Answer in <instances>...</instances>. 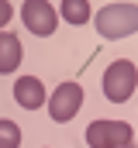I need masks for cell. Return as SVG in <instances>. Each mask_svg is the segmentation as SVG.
<instances>
[{
	"instance_id": "6da1fadb",
	"label": "cell",
	"mask_w": 138,
	"mask_h": 148,
	"mask_svg": "<svg viewBox=\"0 0 138 148\" xmlns=\"http://www.w3.org/2000/svg\"><path fill=\"white\" fill-rule=\"evenodd\" d=\"M93 28L97 35L107 41H117V38H128L138 31V7L135 3H107L97 10L93 17Z\"/></svg>"
},
{
	"instance_id": "7a4b0ae2",
	"label": "cell",
	"mask_w": 138,
	"mask_h": 148,
	"mask_svg": "<svg viewBox=\"0 0 138 148\" xmlns=\"http://www.w3.org/2000/svg\"><path fill=\"white\" fill-rule=\"evenodd\" d=\"M104 97L110 103H124L131 100V93L138 90V66L131 59H114L107 69H104Z\"/></svg>"
},
{
	"instance_id": "3957f363",
	"label": "cell",
	"mask_w": 138,
	"mask_h": 148,
	"mask_svg": "<svg viewBox=\"0 0 138 148\" xmlns=\"http://www.w3.org/2000/svg\"><path fill=\"white\" fill-rule=\"evenodd\" d=\"M83 107V86L79 83H59L55 86V93L48 97V117L55 121V124H69L76 114Z\"/></svg>"
},
{
	"instance_id": "277c9868",
	"label": "cell",
	"mask_w": 138,
	"mask_h": 148,
	"mask_svg": "<svg viewBox=\"0 0 138 148\" xmlns=\"http://www.w3.org/2000/svg\"><path fill=\"white\" fill-rule=\"evenodd\" d=\"M21 21H24V28L38 38H48L55 28H59V10L48 3V0H24V7H21Z\"/></svg>"
},
{
	"instance_id": "5b68a950",
	"label": "cell",
	"mask_w": 138,
	"mask_h": 148,
	"mask_svg": "<svg viewBox=\"0 0 138 148\" xmlns=\"http://www.w3.org/2000/svg\"><path fill=\"white\" fill-rule=\"evenodd\" d=\"M128 141H131L128 121H93L86 127V145L90 148H121Z\"/></svg>"
},
{
	"instance_id": "8992f818",
	"label": "cell",
	"mask_w": 138,
	"mask_h": 148,
	"mask_svg": "<svg viewBox=\"0 0 138 148\" xmlns=\"http://www.w3.org/2000/svg\"><path fill=\"white\" fill-rule=\"evenodd\" d=\"M14 100L24 107V110H38L41 103H48V93H45V83L38 76H21L14 83Z\"/></svg>"
},
{
	"instance_id": "52a82bcc",
	"label": "cell",
	"mask_w": 138,
	"mask_h": 148,
	"mask_svg": "<svg viewBox=\"0 0 138 148\" xmlns=\"http://www.w3.org/2000/svg\"><path fill=\"white\" fill-rule=\"evenodd\" d=\"M21 59H24V48H21V41L17 35H10V31H0V73H14L17 66H21Z\"/></svg>"
},
{
	"instance_id": "ba28073f",
	"label": "cell",
	"mask_w": 138,
	"mask_h": 148,
	"mask_svg": "<svg viewBox=\"0 0 138 148\" xmlns=\"http://www.w3.org/2000/svg\"><path fill=\"white\" fill-rule=\"evenodd\" d=\"M59 17H66L69 24H90L93 21V7H90V0H62L59 3Z\"/></svg>"
},
{
	"instance_id": "9c48e42d",
	"label": "cell",
	"mask_w": 138,
	"mask_h": 148,
	"mask_svg": "<svg viewBox=\"0 0 138 148\" xmlns=\"http://www.w3.org/2000/svg\"><path fill=\"white\" fill-rule=\"evenodd\" d=\"M0 148H21V127L7 117H0Z\"/></svg>"
},
{
	"instance_id": "30bf717a",
	"label": "cell",
	"mask_w": 138,
	"mask_h": 148,
	"mask_svg": "<svg viewBox=\"0 0 138 148\" xmlns=\"http://www.w3.org/2000/svg\"><path fill=\"white\" fill-rule=\"evenodd\" d=\"M14 17V7L7 3V0H0V28H7V21Z\"/></svg>"
},
{
	"instance_id": "8fae6325",
	"label": "cell",
	"mask_w": 138,
	"mask_h": 148,
	"mask_svg": "<svg viewBox=\"0 0 138 148\" xmlns=\"http://www.w3.org/2000/svg\"><path fill=\"white\" fill-rule=\"evenodd\" d=\"M121 148H138V145H131V141H128V145H121Z\"/></svg>"
}]
</instances>
